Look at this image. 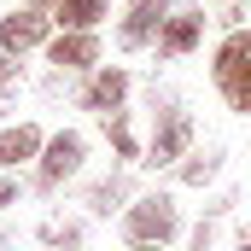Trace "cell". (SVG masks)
I'll use <instances>...</instances> for the list:
<instances>
[{
    "instance_id": "obj_1",
    "label": "cell",
    "mask_w": 251,
    "mask_h": 251,
    "mask_svg": "<svg viewBox=\"0 0 251 251\" xmlns=\"http://www.w3.org/2000/svg\"><path fill=\"white\" fill-rule=\"evenodd\" d=\"M181 204L176 193H134L123 210V240L128 246H176L181 240Z\"/></svg>"
},
{
    "instance_id": "obj_2",
    "label": "cell",
    "mask_w": 251,
    "mask_h": 251,
    "mask_svg": "<svg viewBox=\"0 0 251 251\" xmlns=\"http://www.w3.org/2000/svg\"><path fill=\"white\" fill-rule=\"evenodd\" d=\"M193 111L187 105H176V100H164V111H158V123H152V140H146V158L140 164H152V170H176L181 158L193 152Z\"/></svg>"
},
{
    "instance_id": "obj_3",
    "label": "cell",
    "mask_w": 251,
    "mask_h": 251,
    "mask_svg": "<svg viewBox=\"0 0 251 251\" xmlns=\"http://www.w3.org/2000/svg\"><path fill=\"white\" fill-rule=\"evenodd\" d=\"M82 158H88V134H76V128L47 134V146H41V164H35V187H41V193H53L59 181H70V176L82 170Z\"/></svg>"
},
{
    "instance_id": "obj_4",
    "label": "cell",
    "mask_w": 251,
    "mask_h": 251,
    "mask_svg": "<svg viewBox=\"0 0 251 251\" xmlns=\"http://www.w3.org/2000/svg\"><path fill=\"white\" fill-rule=\"evenodd\" d=\"M128 94H134V76H128L123 64H94L88 70V82H82V111H123Z\"/></svg>"
},
{
    "instance_id": "obj_5",
    "label": "cell",
    "mask_w": 251,
    "mask_h": 251,
    "mask_svg": "<svg viewBox=\"0 0 251 251\" xmlns=\"http://www.w3.org/2000/svg\"><path fill=\"white\" fill-rule=\"evenodd\" d=\"M170 12H176L170 0H134L123 12V24H117V47H123V53H146V47L158 41V29H164Z\"/></svg>"
},
{
    "instance_id": "obj_6",
    "label": "cell",
    "mask_w": 251,
    "mask_h": 251,
    "mask_svg": "<svg viewBox=\"0 0 251 251\" xmlns=\"http://www.w3.org/2000/svg\"><path fill=\"white\" fill-rule=\"evenodd\" d=\"M204 47V12H193V6H181V12H170L164 18V29H158V41H152V53L170 64V59H187V53H199Z\"/></svg>"
},
{
    "instance_id": "obj_7",
    "label": "cell",
    "mask_w": 251,
    "mask_h": 251,
    "mask_svg": "<svg viewBox=\"0 0 251 251\" xmlns=\"http://www.w3.org/2000/svg\"><path fill=\"white\" fill-rule=\"evenodd\" d=\"M53 41V18L47 12H6L0 18V47L18 59V53H29V47H47Z\"/></svg>"
},
{
    "instance_id": "obj_8",
    "label": "cell",
    "mask_w": 251,
    "mask_h": 251,
    "mask_svg": "<svg viewBox=\"0 0 251 251\" xmlns=\"http://www.w3.org/2000/svg\"><path fill=\"white\" fill-rule=\"evenodd\" d=\"M47 64L53 70H94L100 64V29H64L47 41Z\"/></svg>"
},
{
    "instance_id": "obj_9",
    "label": "cell",
    "mask_w": 251,
    "mask_h": 251,
    "mask_svg": "<svg viewBox=\"0 0 251 251\" xmlns=\"http://www.w3.org/2000/svg\"><path fill=\"white\" fill-rule=\"evenodd\" d=\"M41 146H47V134H41L35 123H12V128H0V170H18V164L41 158Z\"/></svg>"
},
{
    "instance_id": "obj_10",
    "label": "cell",
    "mask_w": 251,
    "mask_h": 251,
    "mask_svg": "<svg viewBox=\"0 0 251 251\" xmlns=\"http://www.w3.org/2000/svg\"><path fill=\"white\" fill-rule=\"evenodd\" d=\"M222 164H228V152H222V146H204V152L193 146L170 176H176V187H210V181L222 176Z\"/></svg>"
},
{
    "instance_id": "obj_11",
    "label": "cell",
    "mask_w": 251,
    "mask_h": 251,
    "mask_svg": "<svg viewBox=\"0 0 251 251\" xmlns=\"http://www.w3.org/2000/svg\"><path fill=\"white\" fill-rule=\"evenodd\" d=\"M105 146H111L123 164H140V158H146V140L134 134V111H128V105L123 111H105Z\"/></svg>"
},
{
    "instance_id": "obj_12",
    "label": "cell",
    "mask_w": 251,
    "mask_h": 251,
    "mask_svg": "<svg viewBox=\"0 0 251 251\" xmlns=\"http://www.w3.org/2000/svg\"><path fill=\"white\" fill-rule=\"evenodd\" d=\"M128 199H134V176L117 170V176H105V181L88 187V210L94 216H111V210H128Z\"/></svg>"
},
{
    "instance_id": "obj_13",
    "label": "cell",
    "mask_w": 251,
    "mask_h": 251,
    "mask_svg": "<svg viewBox=\"0 0 251 251\" xmlns=\"http://www.w3.org/2000/svg\"><path fill=\"white\" fill-rule=\"evenodd\" d=\"M251 59V24H234L222 41H216V53H210V82H222L234 64H246Z\"/></svg>"
},
{
    "instance_id": "obj_14",
    "label": "cell",
    "mask_w": 251,
    "mask_h": 251,
    "mask_svg": "<svg viewBox=\"0 0 251 251\" xmlns=\"http://www.w3.org/2000/svg\"><path fill=\"white\" fill-rule=\"evenodd\" d=\"M111 18V0H59L53 6V24L59 29H100Z\"/></svg>"
},
{
    "instance_id": "obj_15",
    "label": "cell",
    "mask_w": 251,
    "mask_h": 251,
    "mask_svg": "<svg viewBox=\"0 0 251 251\" xmlns=\"http://www.w3.org/2000/svg\"><path fill=\"white\" fill-rule=\"evenodd\" d=\"M216 94H222V105H228L234 117H251V59L234 64V70L216 82Z\"/></svg>"
},
{
    "instance_id": "obj_16",
    "label": "cell",
    "mask_w": 251,
    "mask_h": 251,
    "mask_svg": "<svg viewBox=\"0 0 251 251\" xmlns=\"http://www.w3.org/2000/svg\"><path fill=\"white\" fill-rule=\"evenodd\" d=\"M41 240L53 251H82V222H41Z\"/></svg>"
},
{
    "instance_id": "obj_17",
    "label": "cell",
    "mask_w": 251,
    "mask_h": 251,
    "mask_svg": "<svg viewBox=\"0 0 251 251\" xmlns=\"http://www.w3.org/2000/svg\"><path fill=\"white\" fill-rule=\"evenodd\" d=\"M210 246H216V216H199L187 234V251H210Z\"/></svg>"
},
{
    "instance_id": "obj_18",
    "label": "cell",
    "mask_w": 251,
    "mask_h": 251,
    "mask_svg": "<svg viewBox=\"0 0 251 251\" xmlns=\"http://www.w3.org/2000/svg\"><path fill=\"white\" fill-rule=\"evenodd\" d=\"M6 204H18V181H0V210Z\"/></svg>"
},
{
    "instance_id": "obj_19",
    "label": "cell",
    "mask_w": 251,
    "mask_h": 251,
    "mask_svg": "<svg viewBox=\"0 0 251 251\" xmlns=\"http://www.w3.org/2000/svg\"><path fill=\"white\" fill-rule=\"evenodd\" d=\"M234 251H251V222H240V234H234Z\"/></svg>"
},
{
    "instance_id": "obj_20",
    "label": "cell",
    "mask_w": 251,
    "mask_h": 251,
    "mask_svg": "<svg viewBox=\"0 0 251 251\" xmlns=\"http://www.w3.org/2000/svg\"><path fill=\"white\" fill-rule=\"evenodd\" d=\"M53 6H59V0H29V12H53Z\"/></svg>"
},
{
    "instance_id": "obj_21",
    "label": "cell",
    "mask_w": 251,
    "mask_h": 251,
    "mask_svg": "<svg viewBox=\"0 0 251 251\" xmlns=\"http://www.w3.org/2000/svg\"><path fill=\"white\" fill-rule=\"evenodd\" d=\"M128 251H176V246H128Z\"/></svg>"
},
{
    "instance_id": "obj_22",
    "label": "cell",
    "mask_w": 251,
    "mask_h": 251,
    "mask_svg": "<svg viewBox=\"0 0 251 251\" xmlns=\"http://www.w3.org/2000/svg\"><path fill=\"white\" fill-rule=\"evenodd\" d=\"M216 6H251V0H216Z\"/></svg>"
},
{
    "instance_id": "obj_23",
    "label": "cell",
    "mask_w": 251,
    "mask_h": 251,
    "mask_svg": "<svg viewBox=\"0 0 251 251\" xmlns=\"http://www.w3.org/2000/svg\"><path fill=\"white\" fill-rule=\"evenodd\" d=\"M0 251H6V240H0Z\"/></svg>"
}]
</instances>
